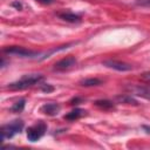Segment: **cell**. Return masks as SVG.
<instances>
[{
    "mask_svg": "<svg viewBox=\"0 0 150 150\" xmlns=\"http://www.w3.org/2000/svg\"><path fill=\"white\" fill-rule=\"evenodd\" d=\"M75 64H76V59L74 56H67V57L61 59L60 61H57L54 64L53 69L55 71H63V70H67V69L74 67Z\"/></svg>",
    "mask_w": 150,
    "mask_h": 150,
    "instance_id": "5b68a950",
    "label": "cell"
},
{
    "mask_svg": "<svg viewBox=\"0 0 150 150\" xmlns=\"http://www.w3.org/2000/svg\"><path fill=\"white\" fill-rule=\"evenodd\" d=\"M83 115H86V110L80 109V108H75V109H73L71 111H69L68 114L64 115V120H68V121H76V120L81 118Z\"/></svg>",
    "mask_w": 150,
    "mask_h": 150,
    "instance_id": "9c48e42d",
    "label": "cell"
},
{
    "mask_svg": "<svg viewBox=\"0 0 150 150\" xmlns=\"http://www.w3.org/2000/svg\"><path fill=\"white\" fill-rule=\"evenodd\" d=\"M94 104L97 108L102 109V110H112L115 108L114 103L111 101H109V100H97V101H95Z\"/></svg>",
    "mask_w": 150,
    "mask_h": 150,
    "instance_id": "8fae6325",
    "label": "cell"
},
{
    "mask_svg": "<svg viewBox=\"0 0 150 150\" xmlns=\"http://www.w3.org/2000/svg\"><path fill=\"white\" fill-rule=\"evenodd\" d=\"M57 16L68 22H80L81 21V18L77 14H74L71 12H62V13H59Z\"/></svg>",
    "mask_w": 150,
    "mask_h": 150,
    "instance_id": "30bf717a",
    "label": "cell"
},
{
    "mask_svg": "<svg viewBox=\"0 0 150 150\" xmlns=\"http://www.w3.org/2000/svg\"><path fill=\"white\" fill-rule=\"evenodd\" d=\"M41 80H42L41 74H27V75H23L22 77H20L18 81L9 83L7 86V88L11 90H23V89H27V88L39 83Z\"/></svg>",
    "mask_w": 150,
    "mask_h": 150,
    "instance_id": "6da1fadb",
    "label": "cell"
},
{
    "mask_svg": "<svg viewBox=\"0 0 150 150\" xmlns=\"http://www.w3.org/2000/svg\"><path fill=\"white\" fill-rule=\"evenodd\" d=\"M39 2H42V4H46V5H49L52 2H54V0H36Z\"/></svg>",
    "mask_w": 150,
    "mask_h": 150,
    "instance_id": "e0dca14e",
    "label": "cell"
},
{
    "mask_svg": "<svg viewBox=\"0 0 150 150\" xmlns=\"http://www.w3.org/2000/svg\"><path fill=\"white\" fill-rule=\"evenodd\" d=\"M80 102H82V98H80V97H73L69 103H70L71 105H75V104H79Z\"/></svg>",
    "mask_w": 150,
    "mask_h": 150,
    "instance_id": "2e32d148",
    "label": "cell"
},
{
    "mask_svg": "<svg viewBox=\"0 0 150 150\" xmlns=\"http://www.w3.org/2000/svg\"><path fill=\"white\" fill-rule=\"evenodd\" d=\"M143 77H144L145 80H149V81H150V73H144V74H143Z\"/></svg>",
    "mask_w": 150,
    "mask_h": 150,
    "instance_id": "d6986e66",
    "label": "cell"
},
{
    "mask_svg": "<svg viewBox=\"0 0 150 150\" xmlns=\"http://www.w3.org/2000/svg\"><path fill=\"white\" fill-rule=\"evenodd\" d=\"M61 110V105L59 103H54V102H50V103H45L41 108H40V111L48 115V116H55L59 114V111Z\"/></svg>",
    "mask_w": 150,
    "mask_h": 150,
    "instance_id": "ba28073f",
    "label": "cell"
},
{
    "mask_svg": "<svg viewBox=\"0 0 150 150\" xmlns=\"http://www.w3.org/2000/svg\"><path fill=\"white\" fill-rule=\"evenodd\" d=\"M4 52L6 54H11V55H16L20 57H34L36 55H39L38 52L20 47V46H12V47H7L4 49Z\"/></svg>",
    "mask_w": 150,
    "mask_h": 150,
    "instance_id": "277c9868",
    "label": "cell"
},
{
    "mask_svg": "<svg viewBox=\"0 0 150 150\" xmlns=\"http://www.w3.org/2000/svg\"><path fill=\"white\" fill-rule=\"evenodd\" d=\"M102 64L105 66V67H108V68L118 70V71H129V70L132 69L131 64L125 63V62H122V61H117V60H105V61H103Z\"/></svg>",
    "mask_w": 150,
    "mask_h": 150,
    "instance_id": "8992f818",
    "label": "cell"
},
{
    "mask_svg": "<svg viewBox=\"0 0 150 150\" xmlns=\"http://www.w3.org/2000/svg\"><path fill=\"white\" fill-rule=\"evenodd\" d=\"M128 90L134 95L150 100V86H129Z\"/></svg>",
    "mask_w": 150,
    "mask_h": 150,
    "instance_id": "52a82bcc",
    "label": "cell"
},
{
    "mask_svg": "<svg viewBox=\"0 0 150 150\" xmlns=\"http://www.w3.org/2000/svg\"><path fill=\"white\" fill-rule=\"evenodd\" d=\"M47 130V124L43 121H38L35 124L30 125L27 129V138L30 142H36L39 141L46 132Z\"/></svg>",
    "mask_w": 150,
    "mask_h": 150,
    "instance_id": "3957f363",
    "label": "cell"
},
{
    "mask_svg": "<svg viewBox=\"0 0 150 150\" xmlns=\"http://www.w3.org/2000/svg\"><path fill=\"white\" fill-rule=\"evenodd\" d=\"M80 84L82 87H95V86H100L102 84V80L97 79V77H90V79H84L80 81Z\"/></svg>",
    "mask_w": 150,
    "mask_h": 150,
    "instance_id": "7c38bea8",
    "label": "cell"
},
{
    "mask_svg": "<svg viewBox=\"0 0 150 150\" xmlns=\"http://www.w3.org/2000/svg\"><path fill=\"white\" fill-rule=\"evenodd\" d=\"M146 4H149V5H150V1H146Z\"/></svg>",
    "mask_w": 150,
    "mask_h": 150,
    "instance_id": "ffe728a7",
    "label": "cell"
},
{
    "mask_svg": "<svg viewBox=\"0 0 150 150\" xmlns=\"http://www.w3.org/2000/svg\"><path fill=\"white\" fill-rule=\"evenodd\" d=\"M12 5H13V6H15L18 9H21V4H20V2H18V1H14Z\"/></svg>",
    "mask_w": 150,
    "mask_h": 150,
    "instance_id": "ac0fdd59",
    "label": "cell"
},
{
    "mask_svg": "<svg viewBox=\"0 0 150 150\" xmlns=\"http://www.w3.org/2000/svg\"><path fill=\"white\" fill-rule=\"evenodd\" d=\"M116 100L121 103H128V104H137V101L132 98L131 95H120L116 97Z\"/></svg>",
    "mask_w": 150,
    "mask_h": 150,
    "instance_id": "4fadbf2b",
    "label": "cell"
},
{
    "mask_svg": "<svg viewBox=\"0 0 150 150\" xmlns=\"http://www.w3.org/2000/svg\"><path fill=\"white\" fill-rule=\"evenodd\" d=\"M22 129H23V122L21 120H15L11 123H7L0 128L1 139L4 141L5 138H12L14 135L20 134Z\"/></svg>",
    "mask_w": 150,
    "mask_h": 150,
    "instance_id": "7a4b0ae2",
    "label": "cell"
},
{
    "mask_svg": "<svg viewBox=\"0 0 150 150\" xmlns=\"http://www.w3.org/2000/svg\"><path fill=\"white\" fill-rule=\"evenodd\" d=\"M25 100L23 98H21L20 101H18V102H15L13 105H12V108H11V110L12 111H14V112H20V111H22L23 110V108H25Z\"/></svg>",
    "mask_w": 150,
    "mask_h": 150,
    "instance_id": "5bb4252c",
    "label": "cell"
},
{
    "mask_svg": "<svg viewBox=\"0 0 150 150\" xmlns=\"http://www.w3.org/2000/svg\"><path fill=\"white\" fill-rule=\"evenodd\" d=\"M41 90L45 91V93H49V91H53L54 88H53L52 86H49V84H43V86L41 87Z\"/></svg>",
    "mask_w": 150,
    "mask_h": 150,
    "instance_id": "9a60e30c",
    "label": "cell"
}]
</instances>
